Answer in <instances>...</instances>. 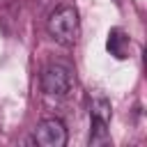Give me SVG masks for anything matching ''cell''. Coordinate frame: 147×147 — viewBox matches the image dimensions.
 <instances>
[{"label":"cell","instance_id":"2","mask_svg":"<svg viewBox=\"0 0 147 147\" xmlns=\"http://www.w3.org/2000/svg\"><path fill=\"white\" fill-rule=\"evenodd\" d=\"M74 85V76L67 67L62 64H48L44 71H41V90L46 96L51 99H62L69 94Z\"/></svg>","mask_w":147,"mask_h":147},{"label":"cell","instance_id":"1","mask_svg":"<svg viewBox=\"0 0 147 147\" xmlns=\"http://www.w3.org/2000/svg\"><path fill=\"white\" fill-rule=\"evenodd\" d=\"M46 30L60 46H74L78 39V30H80L76 7L60 5L57 9H53L48 16V23H46Z\"/></svg>","mask_w":147,"mask_h":147},{"label":"cell","instance_id":"6","mask_svg":"<svg viewBox=\"0 0 147 147\" xmlns=\"http://www.w3.org/2000/svg\"><path fill=\"white\" fill-rule=\"evenodd\" d=\"M90 117L101 119V122H110V101L106 96H94L90 101Z\"/></svg>","mask_w":147,"mask_h":147},{"label":"cell","instance_id":"5","mask_svg":"<svg viewBox=\"0 0 147 147\" xmlns=\"http://www.w3.org/2000/svg\"><path fill=\"white\" fill-rule=\"evenodd\" d=\"M90 145H92V147H103V145H113V138H110V131H108V122H101V119H92Z\"/></svg>","mask_w":147,"mask_h":147},{"label":"cell","instance_id":"3","mask_svg":"<svg viewBox=\"0 0 147 147\" xmlns=\"http://www.w3.org/2000/svg\"><path fill=\"white\" fill-rule=\"evenodd\" d=\"M34 142L39 147H64L67 145V126L55 117L41 119L34 129Z\"/></svg>","mask_w":147,"mask_h":147},{"label":"cell","instance_id":"4","mask_svg":"<svg viewBox=\"0 0 147 147\" xmlns=\"http://www.w3.org/2000/svg\"><path fill=\"white\" fill-rule=\"evenodd\" d=\"M106 48H108V53H110L115 60H126L129 53H131V39H129V34H126L122 28H113V30L108 32Z\"/></svg>","mask_w":147,"mask_h":147}]
</instances>
